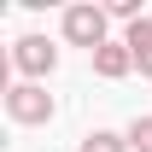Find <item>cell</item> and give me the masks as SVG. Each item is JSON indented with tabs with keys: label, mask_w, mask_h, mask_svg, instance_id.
Here are the masks:
<instances>
[{
	"label": "cell",
	"mask_w": 152,
	"mask_h": 152,
	"mask_svg": "<svg viewBox=\"0 0 152 152\" xmlns=\"http://www.w3.org/2000/svg\"><path fill=\"white\" fill-rule=\"evenodd\" d=\"M111 12L105 6H94V0H82V6H64V41L70 47H88V53H99L105 41H111Z\"/></svg>",
	"instance_id": "obj_1"
},
{
	"label": "cell",
	"mask_w": 152,
	"mask_h": 152,
	"mask_svg": "<svg viewBox=\"0 0 152 152\" xmlns=\"http://www.w3.org/2000/svg\"><path fill=\"white\" fill-rule=\"evenodd\" d=\"M53 94L41 88V82H12L6 88V117L12 123H23V129H41V123H53Z\"/></svg>",
	"instance_id": "obj_2"
},
{
	"label": "cell",
	"mask_w": 152,
	"mask_h": 152,
	"mask_svg": "<svg viewBox=\"0 0 152 152\" xmlns=\"http://www.w3.org/2000/svg\"><path fill=\"white\" fill-rule=\"evenodd\" d=\"M12 70H23V82L53 76L58 70V47L47 35H18V41H12Z\"/></svg>",
	"instance_id": "obj_3"
},
{
	"label": "cell",
	"mask_w": 152,
	"mask_h": 152,
	"mask_svg": "<svg viewBox=\"0 0 152 152\" xmlns=\"http://www.w3.org/2000/svg\"><path fill=\"white\" fill-rule=\"evenodd\" d=\"M94 58V76H105V82H123V76L134 70V53H129V41H105L99 53H88Z\"/></svg>",
	"instance_id": "obj_4"
},
{
	"label": "cell",
	"mask_w": 152,
	"mask_h": 152,
	"mask_svg": "<svg viewBox=\"0 0 152 152\" xmlns=\"http://www.w3.org/2000/svg\"><path fill=\"white\" fill-rule=\"evenodd\" d=\"M123 41H129V53H134V70H140V76H152V18H140Z\"/></svg>",
	"instance_id": "obj_5"
},
{
	"label": "cell",
	"mask_w": 152,
	"mask_h": 152,
	"mask_svg": "<svg viewBox=\"0 0 152 152\" xmlns=\"http://www.w3.org/2000/svg\"><path fill=\"white\" fill-rule=\"evenodd\" d=\"M76 152H129V134H111V129H94V134H82V146Z\"/></svg>",
	"instance_id": "obj_6"
},
{
	"label": "cell",
	"mask_w": 152,
	"mask_h": 152,
	"mask_svg": "<svg viewBox=\"0 0 152 152\" xmlns=\"http://www.w3.org/2000/svg\"><path fill=\"white\" fill-rule=\"evenodd\" d=\"M123 134H129V152H152V117H134Z\"/></svg>",
	"instance_id": "obj_7"
}]
</instances>
